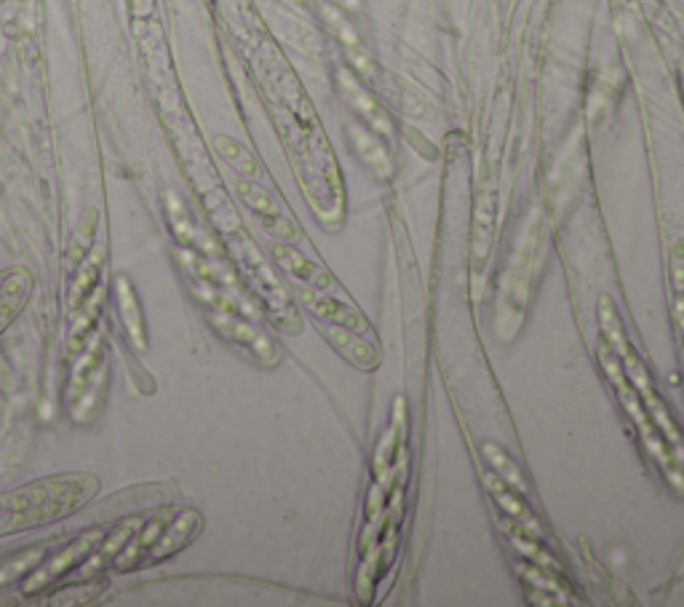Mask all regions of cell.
<instances>
[{
  "mask_svg": "<svg viewBox=\"0 0 684 607\" xmlns=\"http://www.w3.org/2000/svg\"><path fill=\"white\" fill-rule=\"evenodd\" d=\"M599 316H602L604 332H607V335H610V340H612V351L618 353L620 359H623V367H626V372L631 375V386L636 388V394H639V399L644 402V410L650 412L652 423L660 428V434L666 436V442H671L668 447H674L676 466L684 468V436H682V431L676 428L674 418L668 415V407L663 404V399L658 396L655 386H652L650 372H647V367L642 364V359H639L634 348L628 345L626 332H623V327H620V321L615 319V305H612L610 297H602V303H599Z\"/></svg>",
  "mask_w": 684,
  "mask_h": 607,
  "instance_id": "1",
  "label": "cell"
},
{
  "mask_svg": "<svg viewBox=\"0 0 684 607\" xmlns=\"http://www.w3.org/2000/svg\"><path fill=\"white\" fill-rule=\"evenodd\" d=\"M599 361H602V367H604V372H607L610 383L615 386V394H618L620 407L628 412V418L634 420L636 434H639V439H642L644 450L650 452V458L655 460L660 471L668 476V482L684 484L682 476L676 474L674 452H671V447L666 444V436H660V428L652 423L650 412H644L642 399H639V394H636V388L631 386V383H626V378H623V372H620V364H618V353L612 351V345L602 343V348H599Z\"/></svg>",
  "mask_w": 684,
  "mask_h": 607,
  "instance_id": "2",
  "label": "cell"
},
{
  "mask_svg": "<svg viewBox=\"0 0 684 607\" xmlns=\"http://www.w3.org/2000/svg\"><path fill=\"white\" fill-rule=\"evenodd\" d=\"M212 324L220 329L222 335L228 337L230 343L241 345L244 351H249L254 359L260 361H273L276 359V348L270 343L268 337L262 335L260 329L252 327L249 321L238 319V316H230V313H212Z\"/></svg>",
  "mask_w": 684,
  "mask_h": 607,
  "instance_id": "3",
  "label": "cell"
},
{
  "mask_svg": "<svg viewBox=\"0 0 684 607\" xmlns=\"http://www.w3.org/2000/svg\"><path fill=\"white\" fill-rule=\"evenodd\" d=\"M326 17H329V25H332V30L337 33V38L342 41L345 51H348V57H351L353 67H356V70H359L364 78H369V81H372V78H377L375 59L369 57V51L364 49V43H361L359 33L353 30L351 22L342 17L337 9H326Z\"/></svg>",
  "mask_w": 684,
  "mask_h": 607,
  "instance_id": "4",
  "label": "cell"
},
{
  "mask_svg": "<svg viewBox=\"0 0 684 607\" xmlns=\"http://www.w3.org/2000/svg\"><path fill=\"white\" fill-rule=\"evenodd\" d=\"M97 541H99V533H91V535H86V538H81V541L75 543V546H70L65 554H59L57 559H51V565L46 567V570H38V573L33 575V581L27 583L25 589L33 591L35 586H46V583H51L62 573H70V570H73L83 557H89V551L94 549V543Z\"/></svg>",
  "mask_w": 684,
  "mask_h": 607,
  "instance_id": "5",
  "label": "cell"
},
{
  "mask_svg": "<svg viewBox=\"0 0 684 607\" xmlns=\"http://www.w3.org/2000/svg\"><path fill=\"white\" fill-rule=\"evenodd\" d=\"M340 83H342V91H345V94H348V99L353 102V107H356V110H359V113L367 118L369 124L375 126L380 134H391V129H393L391 118L383 113V107L377 105L375 99L369 97L367 91L361 89L359 83H356V78H353L351 73H345V70H342Z\"/></svg>",
  "mask_w": 684,
  "mask_h": 607,
  "instance_id": "6",
  "label": "cell"
},
{
  "mask_svg": "<svg viewBox=\"0 0 684 607\" xmlns=\"http://www.w3.org/2000/svg\"><path fill=\"white\" fill-rule=\"evenodd\" d=\"M351 137H353L356 150H359V156L367 161L369 169L380 174V177H391L393 161H391V156H388V150L380 145V140H377L375 134H369L367 129H361V126H353Z\"/></svg>",
  "mask_w": 684,
  "mask_h": 607,
  "instance_id": "7",
  "label": "cell"
},
{
  "mask_svg": "<svg viewBox=\"0 0 684 607\" xmlns=\"http://www.w3.org/2000/svg\"><path fill=\"white\" fill-rule=\"evenodd\" d=\"M196 527H198V514H193V511H185L177 522H174V527H169L171 533H166L163 530L161 535V546H158V554H155V559H163L169 557V554H174L177 549H182V546H188V541L196 535Z\"/></svg>",
  "mask_w": 684,
  "mask_h": 607,
  "instance_id": "8",
  "label": "cell"
},
{
  "mask_svg": "<svg viewBox=\"0 0 684 607\" xmlns=\"http://www.w3.org/2000/svg\"><path fill=\"white\" fill-rule=\"evenodd\" d=\"M102 260H105V255H102V249H99L97 255L91 257L89 263L83 265L81 276H78V279H75V284H73V297H70V303L78 305V303H83V300H89L91 289H94V284L99 281Z\"/></svg>",
  "mask_w": 684,
  "mask_h": 607,
  "instance_id": "9",
  "label": "cell"
},
{
  "mask_svg": "<svg viewBox=\"0 0 684 607\" xmlns=\"http://www.w3.org/2000/svg\"><path fill=\"white\" fill-rule=\"evenodd\" d=\"M217 145H220L222 156L228 158V161H233L238 169H244V172H249V174L257 172V164H254V158L249 156V153H246L241 145H236V142L228 140V137H220V140H217Z\"/></svg>",
  "mask_w": 684,
  "mask_h": 607,
  "instance_id": "10",
  "label": "cell"
},
{
  "mask_svg": "<svg viewBox=\"0 0 684 607\" xmlns=\"http://www.w3.org/2000/svg\"><path fill=\"white\" fill-rule=\"evenodd\" d=\"M276 257L284 263V268H289V271L294 273V276H300V279H310L313 276V265H310V260H305L302 255H297V252H292V249L286 247H276Z\"/></svg>",
  "mask_w": 684,
  "mask_h": 607,
  "instance_id": "11",
  "label": "cell"
},
{
  "mask_svg": "<svg viewBox=\"0 0 684 607\" xmlns=\"http://www.w3.org/2000/svg\"><path fill=\"white\" fill-rule=\"evenodd\" d=\"M94 222H97V214H91V220H89V228H83L81 225V230H78V238L73 241V247H70V260H78V257L89 249V244H91V236H94Z\"/></svg>",
  "mask_w": 684,
  "mask_h": 607,
  "instance_id": "12",
  "label": "cell"
},
{
  "mask_svg": "<svg viewBox=\"0 0 684 607\" xmlns=\"http://www.w3.org/2000/svg\"><path fill=\"white\" fill-rule=\"evenodd\" d=\"M337 3H342L345 9H359V0H337Z\"/></svg>",
  "mask_w": 684,
  "mask_h": 607,
  "instance_id": "13",
  "label": "cell"
}]
</instances>
